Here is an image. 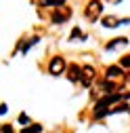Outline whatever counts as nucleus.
<instances>
[{
	"instance_id": "1",
	"label": "nucleus",
	"mask_w": 130,
	"mask_h": 133,
	"mask_svg": "<svg viewBox=\"0 0 130 133\" xmlns=\"http://www.w3.org/2000/svg\"><path fill=\"white\" fill-rule=\"evenodd\" d=\"M118 99H122V95H107V97H103L101 102L96 104V108H94V118H101V116L109 114V112H111L109 106H111L113 102H118Z\"/></svg>"
},
{
	"instance_id": "2",
	"label": "nucleus",
	"mask_w": 130,
	"mask_h": 133,
	"mask_svg": "<svg viewBox=\"0 0 130 133\" xmlns=\"http://www.w3.org/2000/svg\"><path fill=\"white\" fill-rule=\"evenodd\" d=\"M101 11H103L101 0H90V2H88V6H86V11H84V15H86L90 21H94V19L101 15Z\"/></svg>"
},
{
	"instance_id": "3",
	"label": "nucleus",
	"mask_w": 130,
	"mask_h": 133,
	"mask_svg": "<svg viewBox=\"0 0 130 133\" xmlns=\"http://www.w3.org/2000/svg\"><path fill=\"white\" fill-rule=\"evenodd\" d=\"M48 72H51V74H55V76L63 74V72H65V59H63L61 55L53 57V59H51V65H48Z\"/></svg>"
},
{
	"instance_id": "4",
	"label": "nucleus",
	"mask_w": 130,
	"mask_h": 133,
	"mask_svg": "<svg viewBox=\"0 0 130 133\" xmlns=\"http://www.w3.org/2000/svg\"><path fill=\"white\" fill-rule=\"evenodd\" d=\"M69 15H71L69 9L61 6V9H57V11L53 13V21H55V23H63V21H67V19H69Z\"/></svg>"
},
{
	"instance_id": "5",
	"label": "nucleus",
	"mask_w": 130,
	"mask_h": 133,
	"mask_svg": "<svg viewBox=\"0 0 130 133\" xmlns=\"http://www.w3.org/2000/svg\"><path fill=\"white\" fill-rule=\"evenodd\" d=\"M67 76H69V80H80L82 82V76H84V68H80V65H76V63H71L69 68H67Z\"/></svg>"
},
{
	"instance_id": "6",
	"label": "nucleus",
	"mask_w": 130,
	"mask_h": 133,
	"mask_svg": "<svg viewBox=\"0 0 130 133\" xmlns=\"http://www.w3.org/2000/svg\"><path fill=\"white\" fill-rule=\"evenodd\" d=\"M105 74H107V78H116V76L122 74V68H120V65H109Z\"/></svg>"
},
{
	"instance_id": "7",
	"label": "nucleus",
	"mask_w": 130,
	"mask_h": 133,
	"mask_svg": "<svg viewBox=\"0 0 130 133\" xmlns=\"http://www.w3.org/2000/svg\"><path fill=\"white\" fill-rule=\"evenodd\" d=\"M120 23H122V21H118L116 17H105V19H103V25H105V28H116V25H120Z\"/></svg>"
},
{
	"instance_id": "8",
	"label": "nucleus",
	"mask_w": 130,
	"mask_h": 133,
	"mask_svg": "<svg viewBox=\"0 0 130 133\" xmlns=\"http://www.w3.org/2000/svg\"><path fill=\"white\" fill-rule=\"evenodd\" d=\"M65 0H42V6H63Z\"/></svg>"
},
{
	"instance_id": "9",
	"label": "nucleus",
	"mask_w": 130,
	"mask_h": 133,
	"mask_svg": "<svg viewBox=\"0 0 130 133\" xmlns=\"http://www.w3.org/2000/svg\"><path fill=\"white\" fill-rule=\"evenodd\" d=\"M42 131V125H27L23 129V133H40Z\"/></svg>"
},
{
	"instance_id": "10",
	"label": "nucleus",
	"mask_w": 130,
	"mask_h": 133,
	"mask_svg": "<svg viewBox=\"0 0 130 133\" xmlns=\"http://www.w3.org/2000/svg\"><path fill=\"white\" fill-rule=\"evenodd\" d=\"M120 65H122V68H130V55H124L120 59Z\"/></svg>"
},
{
	"instance_id": "11",
	"label": "nucleus",
	"mask_w": 130,
	"mask_h": 133,
	"mask_svg": "<svg viewBox=\"0 0 130 133\" xmlns=\"http://www.w3.org/2000/svg\"><path fill=\"white\" fill-rule=\"evenodd\" d=\"M122 42H126V38H118V40L109 42V44H107V49H113V46H118V44H122Z\"/></svg>"
},
{
	"instance_id": "12",
	"label": "nucleus",
	"mask_w": 130,
	"mask_h": 133,
	"mask_svg": "<svg viewBox=\"0 0 130 133\" xmlns=\"http://www.w3.org/2000/svg\"><path fill=\"white\" fill-rule=\"evenodd\" d=\"M103 89H105V91H109V93H111V91H113V89H116V85H113V82H103Z\"/></svg>"
},
{
	"instance_id": "13",
	"label": "nucleus",
	"mask_w": 130,
	"mask_h": 133,
	"mask_svg": "<svg viewBox=\"0 0 130 133\" xmlns=\"http://www.w3.org/2000/svg\"><path fill=\"white\" fill-rule=\"evenodd\" d=\"M19 123L27 127V123H29V118H27V116H25V114H21V116H19Z\"/></svg>"
},
{
	"instance_id": "14",
	"label": "nucleus",
	"mask_w": 130,
	"mask_h": 133,
	"mask_svg": "<svg viewBox=\"0 0 130 133\" xmlns=\"http://www.w3.org/2000/svg\"><path fill=\"white\" fill-rule=\"evenodd\" d=\"M80 34H82V32H80V30H78V28H76V30H74V32H71V38H78V36H80Z\"/></svg>"
},
{
	"instance_id": "15",
	"label": "nucleus",
	"mask_w": 130,
	"mask_h": 133,
	"mask_svg": "<svg viewBox=\"0 0 130 133\" xmlns=\"http://www.w3.org/2000/svg\"><path fill=\"white\" fill-rule=\"evenodd\" d=\"M2 133H13V129H11L9 125H4V127H2Z\"/></svg>"
},
{
	"instance_id": "16",
	"label": "nucleus",
	"mask_w": 130,
	"mask_h": 133,
	"mask_svg": "<svg viewBox=\"0 0 130 133\" xmlns=\"http://www.w3.org/2000/svg\"><path fill=\"white\" fill-rule=\"evenodd\" d=\"M116 2H120V0H116Z\"/></svg>"
}]
</instances>
